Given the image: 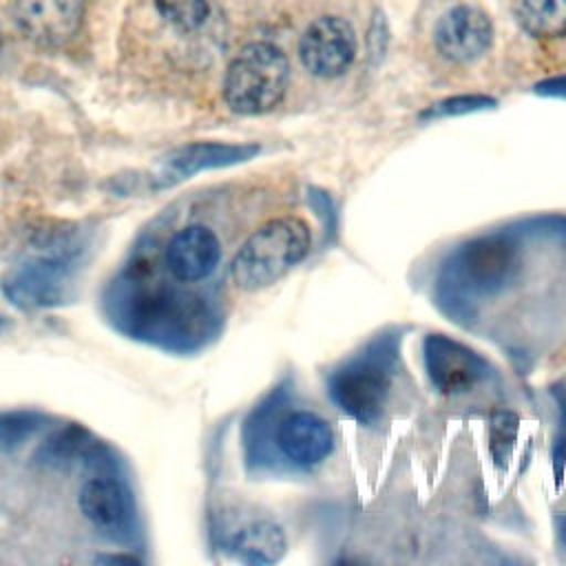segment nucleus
I'll use <instances>...</instances> for the list:
<instances>
[{"instance_id":"f257e3e1","label":"nucleus","mask_w":566,"mask_h":566,"mask_svg":"<svg viewBox=\"0 0 566 566\" xmlns=\"http://www.w3.org/2000/svg\"><path fill=\"white\" fill-rule=\"evenodd\" d=\"M522 265L517 239L509 232L484 234L462 243L444 263L440 274V294L462 305L471 298H484L509 287Z\"/></svg>"},{"instance_id":"f03ea898","label":"nucleus","mask_w":566,"mask_h":566,"mask_svg":"<svg viewBox=\"0 0 566 566\" xmlns=\"http://www.w3.org/2000/svg\"><path fill=\"white\" fill-rule=\"evenodd\" d=\"M312 248L310 226L298 217H279L256 228L237 250L230 276L239 290L256 292L276 283Z\"/></svg>"},{"instance_id":"7ed1b4c3","label":"nucleus","mask_w":566,"mask_h":566,"mask_svg":"<svg viewBox=\"0 0 566 566\" xmlns=\"http://www.w3.org/2000/svg\"><path fill=\"white\" fill-rule=\"evenodd\" d=\"M290 84L285 53L270 42H250L230 60L223 99L239 115H261L279 106Z\"/></svg>"},{"instance_id":"20e7f679","label":"nucleus","mask_w":566,"mask_h":566,"mask_svg":"<svg viewBox=\"0 0 566 566\" xmlns=\"http://www.w3.org/2000/svg\"><path fill=\"white\" fill-rule=\"evenodd\" d=\"M396 349L387 340L340 367L329 380L332 400L358 422L371 424L385 409Z\"/></svg>"},{"instance_id":"39448f33","label":"nucleus","mask_w":566,"mask_h":566,"mask_svg":"<svg viewBox=\"0 0 566 566\" xmlns=\"http://www.w3.org/2000/svg\"><path fill=\"white\" fill-rule=\"evenodd\" d=\"M356 31L338 15L314 20L298 40V57L303 69L314 77H338L356 57Z\"/></svg>"},{"instance_id":"423d86ee","label":"nucleus","mask_w":566,"mask_h":566,"mask_svg":"<svg viewBox=\"0 0 566 566\" xmlns=\"http://www.w3.org/2000/svg\"><path fill=\"white\" fill-rule=\"evenodd\" d=\"M422 358L429 380L444 396L467 394L489 374V365L478 352L444 334H429L424 338Z\"/></svg>"},{"instance_id":"0eeeda50","label":"nucleus","mask_w":566,"mask_h":566,"mask_svg":"<svg viewBox=\"0 0 566 566\" xmlns=\"http://www.w3.org/2000/svg\"><path fill=\"white\" fill-rule=\"evenodd\" d=\"M82 0H15L13 22L38 46H64L80 31Z\"/></svg>"},{"instance_id":"6e6552de","label":"nucleus","mask_w":566,"mask_h":566,"mask_svg":"<svg viewBox=\"0 0 566 566\" xmlns=\"http://www.w3.org/2000/svg\"><path fill=\"white\" fill-rule=\"evenodd\" d=\"M493 40L489 15L471 4H458L440 15L433 29L436 51L455 64L478 60Z\"/></svg>"},{"instance_id":"1a4fd4ad","label":"nucleus","mask_w":566,"mask_h":566,"mask_svg":"<svg viewBox=\"0 0 566 566\" xmlns=\"http://www.w3.org/2000/svg\"><path fill=\"white\" fill-rule=\"evenodd\" d=\"M164 259L172 279L195 283L212 274L221 259V245L208 226L192 223L172 234Z\"/></svg>"},{"instance_id":"9d476101","label":"nucleus","mask_w":566,"mask_h":566,"mask_svg":"<svg viewBox=\"0 0 566 566\" xmlns=\"http://www.w3.org/2000/svg\"><path fill=\"white\" fill-rule=\"evenodd\" d=\"M276 444L290 462L314 467L332 453L334 433L321 416L312 411H294L279 422Z\"/></svg>"},{"instance_id":"9b49d317","label":"nucleus","mask_w":566,"mask_h":566,"mask_svg":"<svg viewBox=\"0 0 566 566\" xmlns=\"http://www.w3.org/2000/svg\"><path fill=\"white\" fill-rule=\"evenodd\" d=\"M80 513L102 533L119 535L130 524V500L113 478H91L77 493Z\"/></svg>"},{"instance_id":"f8f14e48","label":"nucleus","mask_w":566,"mask_h":566,"mask_svg":"<svg viewBox=\"0 0 566 566\" xmlns=\"http://www.w3.org/2000/svg\"><path fill=\"white\" fill-rule=\"evenodd\" d=\"M228 546L245 564H274L285 551V535L276 522L254 520L237 528Z\"/></svg>"},{"instance_id":"ddd939ff","label":"nucleus","mask_w":566,"mask_h":566,"mask_svg":"<svg viewBox=\"0 0 566 566\" xmlns=\"http://www.w3.org/2000/svg\"><path fill=\"white\" fill-rule=\"evenodd\" d=\"M256 146H228V144H192L186 148H179L168 159V168L175 175H188L199 168L219 166V164H232L250 157L256 153Z\"/></svg>"},{"instance_id":"4468645a","label":"nucleus","mask_w":566,"mask_h":566,"mask_svg":"<svg viewBox=\"0 0 566 566\" xmlns=\"http://www.w3.org/2000/svg\"><path fill=\"white\" fill-rule=\"evenodd\" d=\"M517 22L533 38H564L566 0H522L517 7Z\"/></svg>"},{"instance_id":"2eb2a0df","label":"nucleus","mask_w":566,"mask_h":566,"mask_svg":"<svg viewBox=\"0 0 566 566\" xmlns=\"http://www.w3.org/2000/svg\"><path fill=\"white\" fill-rule=\"evenodd\" d=\"M157 11L179 31H197L208 20V0H155Z\"/></svg>"},{"instance_id":"dca6fc26","label":"nucleus","mask_w":566,"mask_h":566,"mask_svg":"<svg viewBox=\"0 0 566 566\" xmlns=\"http://www.w3.org/2000/svg\"><path fill=\"white\" fill-rule=\"evenodd\" d=\"M517 438V416L511 411H497L489 420V444L493 462L504 467L511 458Z\"/></svg>"},{"instance_id":"f3484780","label":"nucleus","mask_w":566,"mask_h":566,"mask_svg":"<svg viewBox=\"0 0 566 566\" xmlns=\"http://www.w3.org/2000/svg\"><path fill=\"white\" fill-rule=\"evenodd\" d=\"M495 102L484 95H460V97H449L444 102H438L427 115L422 117H440V115H462V113H473L482 108H491Z\"/></svg>"},{"instance_id":"a211bd4d","label":"nucleus","mask_w":566,"mask_h":566,"mask_svg":"<svg viewBox=\"0 0 566 566\" xmlns=\"http://www.w3.org/2000/svg\"><path fill=\"white\" fill-rule=\"evenodd\" d=\"M535 93L539 95H551V97H566V75L544 80L535 84Z\"/></svg>"},{"instance_id":"6ab92c4d","label":"nucleus","mask_w":566,"mask_h":566,"mask_svg":"<svg viewBox=\"0 0 566 566\" xmlns=\"http://www.w3.org/2000/svg\"><path fill=\"white\" fill-rule=\"evenodd\" d=\"M4 327H7V318H4V316H2V314H0V332H2V329H4Z\"/></svg>"},{"instance_id":"aec40b11","label":"nucleus","mask_w":566,"mask_h":566,"mask_svg":"<svg viewBox=\"0 0 566 566\" xmlns=\"http://www.w3.org/2000/svg\"><path fill=\"white\" fill-rule=\"evenodd\" d=\"M0 49H2V31H0Z\"/></svg>"}]
</instances>
